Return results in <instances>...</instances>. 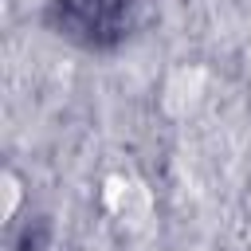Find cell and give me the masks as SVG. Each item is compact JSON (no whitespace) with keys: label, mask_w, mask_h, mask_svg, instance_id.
<instances>
[{"label":"cell","mask_w":251,"mask_h":251,"mask_svg":"<svg viewBox=\"0 0 251 251\" xmlns=\"http://www.w3.org/2000/svg\"><path fill=\"white\" fill-rule=\"evenodd\" d=\"M0 192H4V208H0V216L12 220L16 208H20V180H16V173H4V176H0Z\"/></svg>","instance_id":"obj_1"}]
</instances>
